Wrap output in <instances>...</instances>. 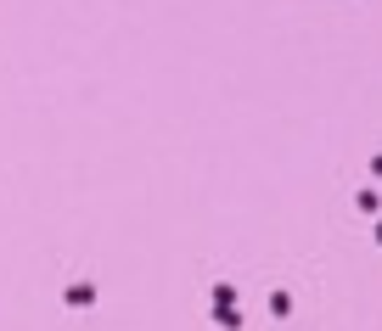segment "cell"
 Instances as JSON below:
<instances>
[{
  "label": "cell",
  "mask_w": 382,
  "mask_h": 331,
  "mask_svg": "<svg viewBox=\"0 0 382 331\" xmlns=\"http://www.w3.org/2000/svg\"><path fill=\"white\" fill-rule=\"evenodd\" d=\"M214 320H220L225 331H242V315H236V286H230V281L214 286Z\"/></svg>",
  "instance_id": "cell-1"
},
{
  "label": "cell",
  "mask_w": 382,
  "mask_h": 331,
  "mask_svg": "<svg viewBox=\"0 0 382 331\" xmlns=\"http://www.w3.org/2000/svg\"><path fill=\"white\" fill-rule=\"evenodd\" d=\"M62 298H68V303H74V309H90V303H96V286H68V292H62Z\"/></svg>",
  "instance_id": "cell-2"
},
{
  "label": "cell",
  "mask_w": 382,
  "mask_h": 331,
  "mask_svg": "<svg viewBox=\"0 0 382 331\" xmlns=\"http://www.w3.org/2000/svg\"><path fill=\"white\" fill-rule=\"evenodd\" d=\"M371 174H377V180H382V152H377V158H371Z\"/></svg>",
  "instance_id": "cell-3"
}]
</instances>
